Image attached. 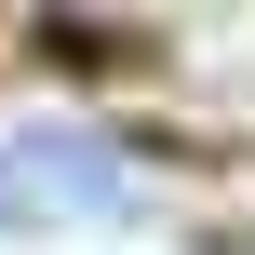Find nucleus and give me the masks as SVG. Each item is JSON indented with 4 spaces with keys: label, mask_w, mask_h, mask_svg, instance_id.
Here are the masks:
<instances>
[{
    "label": "nucleus",
    "mask_w": 255,
    "mask_h": 255,
    "mask_svg": "<svg viewBox=\"0 0 255 255\" xmlns=\"http://www.w3.org/2000/svg\"><path fill=\"white\" fill-rule=\"evenodd\" d=\"M134 175L94 134H13L0 148V229H67V215H121Z\"/></svg>",
    "instance_id": "nucleus-1"
}]
</instances>
